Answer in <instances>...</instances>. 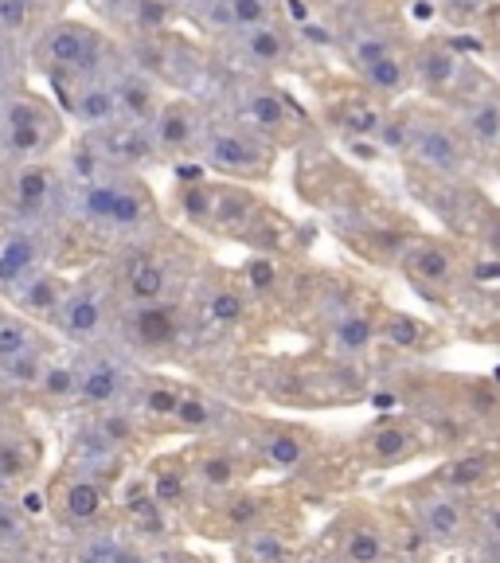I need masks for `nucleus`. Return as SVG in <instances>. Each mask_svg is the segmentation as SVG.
Listing matches in <instances>:
<instances>
[{"label":"nucleus","instance_id":"f257e3e1","mask_svg":"<svg viewBox=\"0 0 500 563\" xmlns=\"http://www.w3.org/2000/svg\"><path fill=\"white\" fill-rule=\"evenodd\" d=\"M122 482H118V477L95 474V470L70 466V462L55 457L52 470H47L44 482H40L44 520L55 532V540L82 537V532H95V528H102V525H114L118 485Z\"/></svg>","mask_w":500,"mask_h":563},{"label":"nucleus","instance_id":"f03ea898","mask_svg":"<svg viewBox=\"0 0 500 563\" xmlns=\"http://www.w3.org/2000/svg\"><path fill=\"white\" fill-rule=\"evenodd\" d=\"M67 114L47 90L32 82L0 95V153L4 165L52 161L67 150Z\"/></svg>","mask_w":500,"mask_h":563},{"label":"nucleus","instance_id":"7ed1b4c3","mask_svg":"<svg viewBox=\"0 0 500 563\" xmlns=\"http://www.w3.org/2000/svg\"><path fill=\"white\" fill-rule=\"evenodd\" d=\"M110 40L98 32L95 24L75 16H55L44 24V32L35 35L27 47L35 75H44V82L63 79H87V75H105L110 67Z\"/></svg>","mask_w":500,"mask_h":563},{"label":"nucleus","instance_id":"20e7f679","mask_svg":"<svg viewBox=\"0 0 500 563\" xmlns=\"http://www.w3.org/2000/svg\"><path fill=\"white\" fill-rule=\"evenodd\" d=\"M196 317L192 309L180 301H153V306H118L114 336L110 344L137 361L141 368H153V364H165L173 356L188 349V336H192Z\"/></svg>","mask_w":500,"mask_h":563},{"label":"nucleus","instance_id":"39448f33","mask_svg":"<svg viewBox=\"0 0 500 563\" xmlns=\"http://www.w3.org/2000/svg\"><path fill=\"white\" fill-rule=\"evenodd\" d=\"M67 200L70 185L59 157L9 165L0 176V220L59 231L63 220H67Z\"/></svg>","mask_w":500,"mask_h":563},{"label":"nucleus","instance_id":"423d86ee","mask_svg":"<svg viewBox=\"0 0 500 563\" xmlns=\"http://www.w3.org/2000/svg\"><path fill=\"white\" fill-rule=\"evenodd\" d=\"M118 321V294L105 266H87L70 274V290L52 321V336L67 349H95L110 344Z\"/></svg>","mask_w":500,"mask_h":563},{"label":"nucleus","instance_id":"0eeeda50","mask_svg":"<svg viewBox=\"0 0 500 563\" xmlns=\"http://www.w3.org/2000/svg\"><path fill=\"white\" fill-rule=\"evenodd\" d=\"M52 462V427L24 404L0 407V493L40 489Z\"/></svg>","mask_w":500,"mask_h":563},{"label":"nucleus","instance_id":"6e6552de","mask_svg":"<svg viewBox=\"0 0 500 563\" xmlns=\"http://www.w3.org/2000/svg\"><path fill=\"white\" fill-rule=\"evenodd\" d=\"M110 282H114L118 306H153V301H180V286H185V271L157 243V231L149 239L122 246L110 263Z\"/></svg>","mask_w":500,"mask_h":563},{"label":"nucleus","instance_id":"1a4fd4ad","mask_svg":"<svg viewBox=\"0 0 500 563\" xmlns=\"http://www.w3.org/2000/svg\"><path fill=\"white\" fill-rule=\"evenodd\" d=\"M59 349L63 341H55L52 329L12 309L9 301H0V387L4 391L24 404Z\"/></svg>","mask_w":500,"mask_h":563},{"label":"nucleus","instance_id":"9d476101","mask_svg":"<svg viewBox=\"0 0 500 563\" xmlns=\"http://www.w3.org/2000/svg\"><path fill=\"white\" fill-rule=\"evenodd\" d=\"M403 497H407V509H411L414 528H419V537L431 548L449 552V548H462L474 537V501L462 497V493L442 489L438 482L426 477L422 485L407 489Z\"/></svg>","mask_w":500,"mask_h":563},{"label":"nucleus","instance_id":"9b49d317","mask_svg":"<svg viewBox=\"0 0 500 563\" xmlns=\"http://www.w3.org/2000/svg\"><path fill=\"white\" fill-rule=\"evenodd\" d=\"M47 266H59V231L0 220V301H12Z\"/></svg>","mask_w":500,"mask_h":563},{"label":"nucleus","instance_id":"f8f14e48","mask_svg":"<svg viewBox=\"0 0 500 563\" xmlns=\"http://www.w3.org/2000/svg\"><path fill=\"white\" fill-rule=\"evenodd\" d=\"M200 161L231 180H263L270 173V145L243 125H208L200 137Z\"/></svg>","mask_w":500,"mask_h":563},{"label":"nucleus","instance_id":"ddd939ff","mask_svg":"<svg viewBox=\"0 0 500 563\" xmlns=\"http://www.w3.org/2000/svg\"><path fill=\"white\" fill-rule=\"evenodd\" d=\"M329 552L341 563H396L399 540L391 532V520L379 509H348L333 525V537H329Z\"/></svg>","mask_w":500,"mask_h":563},{"label":"nucleus","instance_id":"4468645a","mask_svg":"<svg viewBox=\"0 0 500 563\" xmlns=\"http://www.w3.org/2000/svg\"><path fill=\"white\" fill-rule=\"evenodd\" d=\"M180 450H185L188 474H192V485H196V505L243 489L246 454H251V450L238 454L231 439H192ZM251 462H255V457H251Z\"/></svg>","mask_w":500,"mask_h":563},{"label":"nucleus","instance_id":"2eb2a0df","mask_svg":"<svg viewBox=\"0 0 500 563\" xmlns=\"http://www.w3.org/2000/svg\"><path fill=\"white\" fill-rule=\"evenodd\" d=\"M246 450L255 462L278 470V474H301L316 454V434L298 422H251Z\"/></svg>","mask_w":500,"mask_h":563},{"label":"nucleus","instance_id":"dca6fc26","mask_svg":"<svg viewBox=\"0 0 500 563\" xmlns=\"http://www.w3.org/2000/svg\"><path fill=\"white\" fill-rule=\"evenodd\" d=\"M47 95L59 102L67 122H75L82 133L105 130V125L118 122V102H114V87H110V70H105V75H87V79L47 82Z\"/></svg>","mask_w":500,"mask_h":563},{"label":"nucleus","instance_id":"f3484780","mask_svg":"<svg viewBox=\"0 0 500 563\" xmlns=\"http://www.w3.org/2000/svg\"><path fill=\"white\" fill-rule=\"evenodd\" d=\"M149 548L153 544L130 537L114 520V525H102L82 537L55 540V563H145Z\"/></svg>","mask_w":500,"mask_h":563},{"label":"nucleus","instance_id":"a211bd4d","mask_svg":"<svg viewBox=\"0 0 500 563\" xmlns=\"http://www.w3.org/2000/svg\"><path fill=\"white\" fill-rule=\"evenodd\" d=\"M141 477L149 485L153 501L168 512V520H180L196 509V485L188 474L185 450H157L141 462Z\"/></svg>","mask_w":500,"mask_h":563},{"label":"nucleus","instance_id":"6ab92c4d","mask_svg":"<svg viewBox=\"0 0 500 563\" xmlns=\"http://www.w3.org/2000/svg\"><path fill=\"white\" fill-rule=\"evenodd\" d=\"M90 145L102 153V161L110 168H122V173H141L160 161L157 141H153L149 125H133V122H114L105 130L87 133Z\"/></svg>","mask_w":500,"mask_h":563},{"label":"nucleus","instance_id":"aec40b11","mask_svg":"<svg viewBox=\"0 0 500 563\" xmlns=\"http://www.w3.org/2000/svg\"><path fill=\"white\" fill-rule=\"evenodd\" d=\"M203 130H208V125H203L200 106H196L192 98H165L160 114L153 118V125H149L160 161H176V157H185V153L200 150Z\"/></svg>","mask_w":500,"mask_h":563},{"label":"nucleus","instance_id":"412c9836","mask_svg":"<svg viewBox=\"0 0 500 563\" xmlns=\"http://www.w3.org/2000/svg\"><path fill=\"white\" fill-rule=\"evenodd\" d=\"M407 150L414 153L422 168H431L438 176H457L469 165V145L462 137V130L442 122H422L411 130V145Z\"/></svg>","mask_w":500,"mask_h":563},{"label":"nucleus","instance_id":"4be33fe9","mask_svg":"<svg viewBox=\"0 0 500 563\" xmlns=\"http://www.w3.org/2000/svg\"><path fill=\"white\" fill-rule=\"evenodd\" d=\"M356 450L368 466H403L422 454V434L414 422L403 419H379L356 439Z\"/></svg>","mask_w":500,"mask_h":563},{"label":"nucleus","instance_id":"5701e85b","mask_svg":"<svg viewBox=\"0 0 500 563\" xmlns=\"http://www.w3.org/2000/svg\"><path fill=\"white\" fill-rule=\"evenodd\" d=\"M110 87H114V102H118V122H133V125H153V118L160 114L165 95H160V82L153 79L149 70L133 67H114L110 70Z\"/></svg>","mask_w":500,"mask_h":563},{"label":"nucleus","instance_id":"b1692460","mask_svg":"<svg viewBox=\"0 0 500 563\" xmlns=\"http://www.w3.org/2000/svg\"><path fill=\"white\" fill-rule=\"evenodd\" d=\"M231 427H235V415H231L227 404L208 396L203 387L185 384L180 404H176L173 431L188 434V442H192V439H231Z\"/></svg>","mask_w":500,"mask_h":563},{"label":"nucleus","instance_id":"393cba45","mask_svg":"<svg viewBox=\"0 0 500 563\" xmlns=\"http://www.w3.org/2000/svg\"><path fill=\"white\" fill-rule=\"evenodd\" d=\"M431 482H438L442 489L462 493V497L474 501V497L489 493L492 482H497V457L485 454V450H462V454H454L449 462H442Z\"/></svg>","mask_w":500,"mask_h":563},{"label":"nucleus","instance_id":"a878e982","mask_svg":"<svg viewBox=\"0 0 500 563\" xmlns=\"http://www.w3.org/2000/svg\"><path fill=\"white\" fill-rule=\"evenodd\" d=\"M238 118L251 133L258 137H286V133L298 125V110L290 106V98L278 95V90H246L243 106H238Z\"/></svg>","mask_w":500,"mask_h":563},{"label":"nucleus","instance_id":"bb28decb","mask_svg":"<svg viewBox=\"0 0 500 563\" xmlns=\"http://www.w3.org/2000/svg\"><path fill=\"white\" fill-rule=\"evenodd\" d=\"M246 313H251V306H246V290L243 286H235V282H215V286H208L203 298H200V306L192 309L196 325L220 329V333L243 325Z\"/></svg>","mask_w":500,"mask_h":563},{"label":"nucleus","instance_id":"cd10ccee","mask_svg":"<svg viewBox=\"0 0 500 563\" xmlns=\"http://www.w3.org/2000/svg\"><path fill=\"white\" fill-rule=\"evenodd\" d=\"M258 216V196L251 188L238 185H215L211 196V231H223V235H238V231H251Z\"/></svg>","mask_w":500,"mask_h":563},{"label":"nucleus","instance_id":"c85d7f7f","mask_svg":"<svg viewBox=\"0 0 500 563\" xmlns=\"http://www.w3.org/2000/svg\"><path fill=\"white\" fill-rule=\"evenodd\" d=\"M376 341H379V317L371 313V309H344V313L333 321V336H329L333 352L344 356V361H360V356H368Z\"/></svg>","mask_w":500,"mask_h":563},{"label":"nucleus","instance_id":"c756f323","mask_svg":"<svg viewBox=\"0 0 500 563\" xmlns=\"http://www.w3.org/2000/svg\"><path fill=\"white\" fill-rule=\"evenodd\" d=\"M403 271L411 274L422 286H449L457 274V258L446 243H434V239H419L403 251Z\"/></svg>","mask_w":500,"mask_h":563},{"label":"nucleus","instance_id":"7c9ffc66","mask_svg":"<svg viewBox=\"0 0 500 563\" xmlns=\"http://www.w3.org/2000/svg\"><path fill=\"white\" fill-rule=\"evenodd\" d=\"M238 55L255 67H278L293 55V35L290 27H281L278 20L263 27H251V32H238Z\"/></svg>","mask_w":500,"mask_h":563},{"label":"nucleus","instance_id":"2f4dec72","mask_svg":"<svg viewBox=\"0 0 500 563\" xmlns=\"http://www.w3.org/2000/svg\"><path fill=\"white\" fill-rule=\"evenodd\" d=\"M411 75L431 90V95H438V90H446L449 82L457 79V55L449 52L446 44L431 40V44H422L419 52H414Z\"/></svg>","mask_w":500,"mask_h":563},{"label":"nucleus","instance_id":"473e14b6","mask_svg":"<svg viewBox=\"0 0 500 563\" xmlns=\"http://www.w3.org/2000/svg\"><path fill=\"white\" fill-rule=\"evenodd\" d=\"M208 16L227 32H251V27L274 24V4L270 0H211Z\"/></svg>","mask_w":500,"mask_h":563},{"label":"nucleus","instance_id":"72a5a7b5","mask_svg":"<svg viewBox=\"0 0 500 563\" xmlns=\"http://www.w3.org/2000/svg\"><path fill=\"white\" fill-rule=\"evenodd\" d=\"M462 137L477 150H500V102L492 98H477L462 110V122H457Z\"/></svg>","mask_w":500,"mask_h":563},{"label":"nucleus","instance_id":"f704fd0d","mask_svg":"<svg viewBox=\"0 0 500 563\" xmlns=\"http://www.w3.org/2000/svg\"><path fill=\"white\" fill-rule=\"evenodd\" d=\"M55 16H47L35 0H0V32L20 40V44L32 47V40L44 32V24Z\"/></svg>","mask_w":500,"mask_h":563},{"label":"nucleus","instance_id":"c9c22d12","mask_svg":"<svg viewBox=\"0 0 500 563\" xmlns=\"http://www.w3.org/2000/svg\"><path fill=\"white\" fill-rule=\"evenodd\" d=\"M173 20H176L173 0H130L118 24L130 27L137 40H149V35H165Z\"/></svg>","mask_w":500,"mask_h":563},{"label":"nucleus","instance_id":"e433bc0d","mask_svg":"<svg viewBox=\"0 0 500 563\" xmlns=\"http://www.w3.org/2000/svg\"><path fill=\"white\" fill-rule=\"evenodd\" d=\"M379 341H384L387 349H399V352H422L426 341H431V329L422 325L419 317L387 309V313L379 317Z\"/></svg>","mask_w":500,"mask_h":563},{"label":"nucleus","instance_id":"4c0bfd02","mask_svg":"<svg viewBox=\"0 0 500 563\" xmlns=\"http://www.w3.org/2000/svg\"><path fill=\"white\" fill-rule=\"evenodd\" d=\"M360 75L376 95H399V90L407 87V79H411V63L399 52H391V55H384V59L360 67Z\"/></svg>","mask_w":500,"mask_h":563},{"label":"nucleus","instance_id":"58836bf2","mask_svg":"<svg viewBox=\"0 0 500 563\" xmlns=\"http://www.w3.org/2000/svg\"><path fill=\"white\" fill-rule=\"evenodd\" d=\"M27 70H32L27 44H20V40H12V35L0 32V95H4V90L24 87Z\"/></svg>","mask_w":500,"mask_h":563},{"label":"nucleus","instance_id":"ea45409f","mask_svg":"<svg viewBox=\"0 0 500 563\" xmlns=\"http://www.w3.org/2000/svg\"><path fill=\"white\" fill-rule=\"evenodd\" d=\"M387 118L379 106L371 102H348L341 110V130L352 133V137H360V141H376L379 133H384Z\"/></svg>","mask_w":500,"mask_h":563},{"label":"nucleus","instance_id":"a19ab883","mask_svg":"<svg viewBox=\"0 0 500 563\" xmlns=\"http://www.w3.org/2000/svg\"><path fill=\"white\" fill-rule=\"evenodd\" d=\"M474 532L500 552V489L474 497Z\"/></svg>","mask_w":500,"mask_h":563},{"label":"nucleus","instance_id":"79ce46f5","mask_svg":"<svg viewBox=\"0 0 500 563\" xmlns=\"http://www.w3.org/2000/svg\"><path fill=\"white\" fill-rule=\"evenodd\" d=\"M243 274H246V286L255 294H270L281 282V266L274 263V258H251Z\"/></svg>","mask_w":500,"mask_h":563},{"label":"nucleus","instance_id":"37998d69","mask_svg":"<svg viewBox=\"0 0 500 563\" xmlns=\"http://www.w3.org/2000/svg\"><path fill=\"white\" fill-rule=\"evenodd\" d=\"M145 563H211L208 555H196L192 548H180V544H153L149 548V560Z\"/></svg>","mask_w":500,"mask_h":563},{"label":"nucleus","instance_id":"c03bdc74","mask_svg":"<svg viewBox=\"0 0 500 563\" xmlns=\"http://www.w3.org/2000/svg\"><path fill=\"white\" fill-rule=\"evenodd\" d=\"M485 9V0H442V20H449L454 27H466L469 20H477V12Z\"/></svg>","mask_w":500,"mask_h":563},{"label":"nucleus","instance_id":"a18cd8bd","mask_svg":"<svg viewBox=\"0 0 500 563\" xmlns=\"http://www.w3.org/2000/svg\"><path fill=\"white\" fill-rule=\"evenodd\" d=\"M298 563H341V560L333 552H301Z\"/></svg>","mask_w":500,"mask_h":563},{"label":"nucleus","instance_id":"49530a36","mask_svg":"<svg viewBox=\"0 0 500 563\" xmlns=\"http://www.w3.org/2000/svg\"><path fill=\"white\" fill-rule=\"evenodd\" d=\"M35 4H40V9L47 12V16H52L55 9H63V4H67V0H35Z\"/></svg>","mask_w":500,"mask_h":563},{"label":"nucleus","instance_id":"de8ad7c7","mask_svg":"<svg viewBox=\"0 0 500 563\" xmlns=\"http://www.w3.org/2000/svg\"><path fill=\"white\" fill-rule=\"evenodd\" d=\"M411 4H419V9H426V12H438L442 9V0H411Z\"/></svg>","mask_w":500,"mask_h":563},{"label":"nucleus","instance_id":"09e8293b","mask_svg":"<svg viewBox=\"0 0 500 563\" xmlns=\"http://www.w3.org/2000/svg\"><path fill=\"white\" fill-rule=\"evenodd\" d=\"M396 563H426V560H419V555H396Z\"/></svg>","mask_w":500,"mask_h":563},{"label":"nucleus","instance_id":"8fccbe9b","mask_svg":"<svg viewBox=\"0 0 500 563\" xmlns=\"http://www.w3.org/2000/svg\"><path fill=\"white\" fill-rule=\"evenodd\" d=\"M4 168H9V165H4V153H0V176H4Z\"/></svg>","mask_w":500,"mask_h":563}]
</instances>
